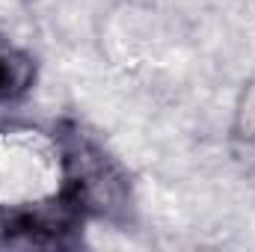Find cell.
I'll use <instances>...</instances> for the list:
<instances>
[{
    "label": "cell",
    "instance_id": "obj_1",
    "mask_svg": "<svg viewBox=\"0 0 255 252\" xmlns=\"http://www.w3.org/2000/svg\"><path fill=\"white\" fill-rule=\"evenodd\" d=\"M60 154L65 169V196H71L83 214L122 220L130 208V187L113 157L77 125L60 127Z\"/></svg>",
    "mask_w": 255,
    "mask_h": 252
},
{
    "label": "cell",
    "instance_id": "obj_2",
    "mask_svg": "<svg viewBox=\"0 0 255 252\" xmlns=\"http://www.w3.org/2000/svg\"><path fill=\"white\" fill-rule=\"evenodd\" d=\"M86 214L80 205L65 196H54L51 202H33L27 208H12L3 214L0 244L3 247H45V250H63L77 244V226Z\"/></svg>",
    "mask_w": 255,
    "mask_h": 252
},
{
    "label": "cell",
    "instance_id": "obj_3",
    "mask_svg": "<svg viewBox=\"0 0 255 252\" xmlns=\"http://www.w3.org/2000/svg\"><path fill=\"white\" fill-rule=\"evenodd\" d=\"M36 80V63L27 51L15 48L6 36H0V101H18L30 92Z\"/></svg>",
    "mask_w": 255,
    "mask_h": 252
}]
</instances>
